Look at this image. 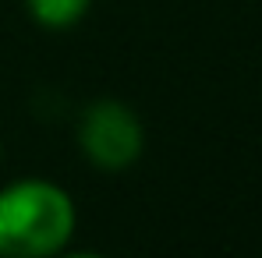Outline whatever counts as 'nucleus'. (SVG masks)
Here are the masks:
<instances>
[{"mask_svg": "<svg viewBox=\"0 0 262 258\" xmlns=\"http://www.w3.org/2000/svg\"><path fill=\"white\" fill-rule=\"evenodd\" d=\"M75 230L78 209L60 184L21 177L0 187V258H57Z\"/></svg>", "mask_w": 262, "mask_h": 258, "instance_id": "1", "label": "nucleus"}, {"mask_svg": "<svg viewBox=\"0 0 262 258\" xmlns=\"http://www.w3.org/2000/svg\"><path fill=\"white\" fill-rule=\"evenodd\" d=\"M78 149L92 167L121 173L145 152V124L121 99L92 103L78 121Z\"/></svg>", "mask_w": 262, "mask_h": 258, "instance_id": "2", "label": "nucleus"}, {"mask_svg": "<svg viewBox=\"0 0 262 258\" xmlns=\"http://www.w3.org/2000/svg\"><path fill=\"white\" fill-rule=\"evenodd\" d=\"M25 7H29L36 25L60 32V29H71L85 18L92 0H25Z\"/></svg>", "mask_w": 262, "mask_h": 258, "instance_id": "3", "label": "nucleus"}, {"mask_svg": "<svg viewBox=\"0 0 262 258\" xmlns=\"http://www.w3.org/2000/svg\"><path fill=\"white\" fill-rule=\"evenodd\" d=\"M57 258H106V255H96V251H60Z\"/></svg>", "mask_w": 262, "mask_h": 258, "instance_id": "4", "label": "nucleus"}, {"mask_svg": "<svg viewBox=\"0 0 262 258\" xmlns=\"http://www.w3.org/2000/svg\"><path fill=\"white\" fill-rule=\"evenodd\" d=\"M0 167H4V138H0Z\"/></svg>", "mask_w": 262, "mask_h": 258, "instance_id": "5", "label": "nucleus"}]
</instances>
